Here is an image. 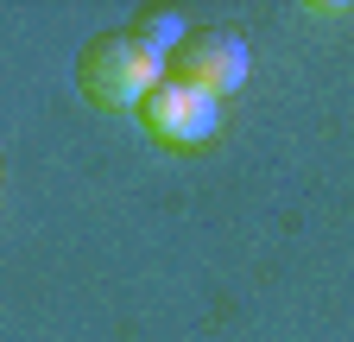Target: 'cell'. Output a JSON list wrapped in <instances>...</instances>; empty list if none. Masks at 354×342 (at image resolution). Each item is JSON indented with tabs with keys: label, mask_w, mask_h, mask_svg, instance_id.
Instances as JSON below:
<instances>
[{
	"label": "cell",
	"mask_w": 354,
	"mask_h": 342,
	"mask_svg": "<svg viewBox=\"0 0 354 342\" xmlns=\"http://www.w3.org/2000/svg\"><path fill=\"white\" fill-rule=\"evenodd\" d=\"M140 127H146V140H158V146H209L221 134V102L165 76L158 89L140 102Z\"/></svg>",
	"instance_id": "3957f363"
},
{
	"label": "cell",
	"mask_w": 354,
	"mask_h": 342,
	"mask_svg": "<svg viewBox=\"0 0 354 342\" xmlns=\"http://www.w3.org/2000/svg\"><path fill=\"white\" fill-rule=\"evenodd\" d=\"M127 32H133V38H140V45H146V51H158V57H171V51H177V45H184V38H190V26H184V13H171V7H158V13L146 7L140 19H133V26H127Z\"/></svg>",
	"instance_id": "277c9868"
},
{
	"label": "cell",
	"mask_w": 354,
	"mask_h": 342,
	"mask_svg": "<svg viewBox=\"0 0 354 342\" xmlns=\"http://www.w3.org/2000/svg\"><path fill=\"white\" fill-rule=\"evenodd\" d=\"M76 82L95 108H140L165 82V57L146 51L133 32H95L76 57Z\"/></svg>",
	"instance_id": "6da1fadb"
},
{
	"label": "cell",
	"mask_w": 354,
	"mask_h": 342,
	"mask_svg": "<svg viewBox=\"0 0 354 342\" xmlns=\"http://www.w3.org/2000/svg\"><path fill=\"white\" fill-rule=\"evenodd\" d=\"M165 76L184 82V89H203V96H234L247 82V45L241 32H221V26H196L184 45L165 57Z\"/></svg>",
	"instance_id": "7a4b0ae2"
}]
</instances>
